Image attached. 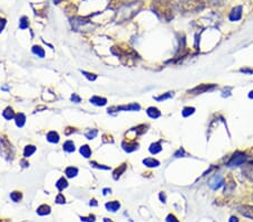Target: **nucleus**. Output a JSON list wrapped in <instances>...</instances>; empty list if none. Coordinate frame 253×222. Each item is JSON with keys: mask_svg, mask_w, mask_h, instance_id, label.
Returning <instances> with one entry per match:
<instances>
[{"mask_svg": "<svg viewBox=\"0 0 253 222\" xmlns=\"http://www.w3.org/2000/svg\"><path fill=\"white\" fill-rule=\"evenodd\" d=\"M153 9L157 15L169 21L177 13V5L173 0H155L153 2Z\"/></svg>", "mask_w": 253, "mask_h": 222, "instance_id": "f257e3e1", "label": "nucleus"}, {"mask_svg": "<svg viewBox=\"0 0 253 222\" xmlns=\"http://www.w3.org/2000/svg\"><path fill=\"white\" fill-rule=\"evenodd\" d=\"M205 7L204 0H180V8L184 13H196Z\"/></svg>", "mask_w": 253, "mask_h": 222, "instance_id": "f03ea898", "label": "nucleus"}, {"mask_svg": "<svg viewBox=\"0 0 253 222\" xmlns=\"http://www.w3.org/2000/svg\"><path fill=\"white\" fill-rule=\"evenodd\" d=\"M245 159H246L245 154H243V153H236V154H234V155L232 156V158L230 159V162L227 163V165H228V166H237V165L243 164Z\"/></svg>", "mask_w": 253, "mask_h": 222, "instance_id": "7ed1b4c3", "label": "nucleus"}, {"mask_svg": "<svg viewBox=\"0 0 253 222\" xmlns=\"http://www.w3.org/2000/svg\"><path fill=\"white\" fill-rule=\"evenodd\" d=\"M223 184H224V180H223L222 175H214L212 178L209 180V182H208V185L212 187L213 190L219 189Z\"/></svg>", "mask_w": 253, "mask_h": 222, "instance_id": "20e7f679", "label": "nucleus"}, {"mask_svg": "<svg viewBox=\"0 0 253 222\" xmlns=\"http://www.w3.org/2000/svg\"><path fill=\"white\" fill-rule=\"evenodd\" d=\"M216 88L215 84H202L199 87H196L195 89H193L191 91H189V93H193V94H199V93H204L206 91H209V90H213V89Z\"/></svg>", "mask_w": 253, "mask_h": 222, "instance_id": "39448f33", "label": "nucleus"}, {"mask_svg": "<svg viewBox=\"0 0 253 222\" xmlns=\"http://www.w3.org/2000/svg\"><path fill=\"white\" fill-rule=\"evenodd\" d=\"M239 212L244 217L253 220V205H242L239 208Z\"/></svg>", "mask_w": 253, "mask_h": 222, "instance_id": "423d86ee", "label": "nucleus"}, {"mask_svg": "<svg viewBox=\"0 0 253 222\" xmlns=\"http://www.w3.org/2000/svg\"><path fill=\"white\" fill-rule=\"evenodd\" d=\"M241 17H242V7L237 6V7L233 8L230 14V20H232V21H237V20L241 19Z\"/></svg>", "mask_w": 253, "mask_h": 222, "instance_id": "0eeeda50", "label": "nucleus"}, {"mask_svg": "<svg viewBox=\"0 0 253 222\" xmlns=\"http://www.w3.org/2000/svg\"><path fill=\"white\" fill-rule=\"evenodd\" d=\"M243 174L244 176L249 180L253 182V162L245 164L243 167Z\"/></svg>", "mask_w": 253, "mask_h": 222, "instance_id": "6e6552de", "label": "nucleus"}, {"mask_svg": "<svg viewBox=\"0 0 253 222\" xmlns=\"http://www.w3.org/2000/svg\"><path fill=\"white\" fill-rule=\"evenodd\" d=\"M119 208H120V204L118 201H113V202L106 203V209L108 211H111V212H116Z\"/></svg>", "mask_w": 253, "mask_h": 222, "instance_id": "1a4fd4ad", "label": "nucleus"}, {"mask_svg": "<svg viewBox=\"0 0 253 222\" xmlns=\"http://www.w3.org/2000/svg\"><path fill=\"white\" fill-rule=\"evenodd\" d=\"M46 138H47V140H49L50 143H53V144L59 143V140H60L59 134L55 132V131H50V132L47 134V136H46Z\"/></svg>", "mask_w": 253, "mask_h": 222, "instance_id": "9d476101", "label": "nucleus"}, {"mask_svg": "<svg viewBox=\"0 0 253 222\" xmlns=\"http://www.w3.org/2000/svg\"><path fill=\"white\" fill-rule=\"evenodd\" d=\"M90 102L92 104H96V106H105L107 103V100L105 98H100V97H92L90 99Z\"/></svg>", "mask_w": 253, "mask_h": 222, "instance_id": "9b49d317", "label": "nucleus"}, {"mask_svg": "<svg viewBox=\"0 0 253 222\" xmlns=\"http://www.w3.org/2000/svg\"><path fill=\"white\" fill-rule=\"evenodd\" d=\"M143 164L147 167H157L160 165V162L154 159V158H146L143 161Z\"/></svg>", "mask_w": 253, "mask_h": 222, "instance_id": "f8f14e48", "label": "nucleus"}, {"mask_svg": "<svg viewBox=\"0 0 253 222\" xmlns=\"http://www.w3.org/2000/svg\"><path fill=\"white\" fill-rule=\"evenodd\" d=\"M25 120H26V117L24 113H18L15 117V121H16V126L17 127H23L25 125Z\"/></svg>", "mask_w": 253, "mask_h": 222, "instance_id": "ddd939ff", "label": "nucleus"}, {"mask_svg": "<svg viewBox=\"0 0 253 222\" xmlns=\"http://www.w3.org/2000/svg\"><path fill=\"white\" fill-rule=\"evenodd\" d=\"M147 115L151 117V118H159L160 117V115H161V112L159 111V109H157V108H154V107H151V108H149L147 109Z\"/></svg>", "mask_w": 253, "mask_h": 222, "instance_id": "4468645a", "label": "nucleus"}, {"mask_svg": "<svg viewBox=\"0 0 253 222\" xmlns=\"http://www.w3.org/2000/svg\"><path fill=\"white\" fill-rule=\"evenodd\" d=\"M141 109V107L138 106V104H136V103H134V104H129V106H122V107H118V108H116V110H140Z\"/></svg>", "mask_w": 253, "mask_h": 222, "instance_id": "2eb2a0df", "label": "nucleus"}, {"mask_svg": "<svg viewBox=\"0 0 253 222\" xmlns=\"http://www.w3.org/2000/svg\"><path fill=\"white\" fill-rule=\"evenodd\" d=\"M50 212H51V208L49 205H46V204H43V205H41L40 208L37 209V213L40 215H46V214H50Z\"/></svg>", "mask_w": 253, "mask_h": 222, "instance_id": "dca6fc26", "label": "nucleus"}, {"mask_svg": "<svg viewBox=\"0 0 253 222\" xmlns=\"http://www.w3.org/2000/svg\"><path fill=\"white\" fill-rule=\"evenodd\" d=\"M63 149H64L65 152H68V153H72V152H74V143L72 141V140H68V141H65L64 144H63Z\"/></svg>", "mask_w": 253, "mask_h": 222, "instance_id": "f3484780", "label": "nucleus"}, {"mask_svg": "<svg viewBox=\"0 0 253 222\" xmlns=\"http://www.w3.org/2000/svg\"><path fill=\"white\" fill-rule=\"evenodd\" d=\"M68 186V181L65 180L64 177H61L60 180L56 182V187L59 191H63Z\"/></svg>", "mask_w": 253, "mask_h": 222, "instance_id": "a211bd4d", "label": "nucleus"}, {"mask_svg": "<svg viewBox=\"0 0 253 222\" xmlns=\"http://www.w3.org/2000/svg\"><path fill=\"white\" fill-rule=\"evenodd\" d=\"M80 153H81V155H82L83 157L89 158L90 157V155H91V149H90L89 146L84 145V146H82V147L80 148Z\"/></svg>", "mask_w": 253, "mask_h": 222, "instance_id": "6ab92c4d", "label": "nucleus"}, {"mask_svg": "<svg viewBox=\"0 0 253 222\" xmlns=\"http://www.w3.org/2000/svg\"><path fill=\"white\" fill-rule=\"evenodd\" d=\"M65 174H66V176L68 177H74V176L78 174V168L77 167H73V166H70L68 167L66 169H65Z\"/></svg>", "mask_w": 253, "mask_h": 222, "instance_id": "aec40b11", "label": "nucleus"}, {"mask_svg": "<svg viewBox=\"0 0 253 222\" xmlns=\"http://www.w3.org/2000/svg\"><path fill=\"white\" fill-rule=\"evenodd\" d=\"M35 150H36V147L35 146H26L25 147V150H24V156L25 157H29L31 155H33V154L35 153Z\"/></svg>", "mask_w": 253, "mask_h": 222, "instance_id": "412c9836", "label": "nucleus"}, {"mask_svg": "<svg viewBox=\"0 0 253 222\" xmlns=\"http://www.w3.org/2000/svg\"><path fill=\"white\" fill-rule=\"evenodd\" d=\"M161 150H162V147H161V144L160 143L152 144L151 147H150V152H151V154H157V153H160Z\"/></svg>", "mask_w": 253, "mask_h": 222, "instance_id": "4be33fe9", "label": "nucleus"}, {"mask_svg": "<svg viewBox=\"0 0 253 222\" xmlns=\"http://www.w3.org/2000/svg\"><path fill=\"white\" fill-rule=\"evenodd\" d=\"M123 148H124L126 152H133L137 148V144H132V143H123Z\"/></svg>", "mask_w": 253, "mask_h": 222, "instance_id": "5701e85b", "label": "nucleus"}, {"mask_svg": "<svg viewBox=\"0 0 253 222\" xmlns=\"http://www.w3.org/2000/svg\"><path fill=\"white\" fill-rule=\"evenodd\" d=\"M226 187H225V194L226 193H231L232 191H233V189L235 187V183L232 181V178H228V181H226Z\"/></svg>", "mask_w": 253, "mask_h": 222, "instance_id": "b1692460", "label": "nucleus"}, {"mask_svg": "<svg viewBox=\"0 0 253 222\" xmlns=\"http://www.w3.org/2000/svg\"><path fill=\"white\" fill-rule=\"evenodd\" d=\"M2 115H4V117H5L7 120H10V119H13L15 117V113L11 108H7V109L2 112Z\"/></svg>", "mask_w": 253, "mask_h": 222, "instance_id": "393cba45", "label": "nucleus"}, {"mask_svg": "<svg viewBox=\"0 0 253 222\" xmlns=\"http://www.w3.org/2000/svg\"><path fill=\"white\" fill-rule=\"evenodd\" d=\"M33 53H34L35 55L40 56V57H44V55H45V52H44V50H43L41 46L33 47Z\"/></svg>", "mask_w": 253, "mask_h": 222, "instance_id": "a878e982", "label": "nucleus"}, {"mask_svg": "<svg viewBox=\"0 0 253 222\" xmlns=\"http://www.w3.org/2000/svg\"><path fill=\"white\" fill-rule=\"evenodd\" d=\"M125 169H126V164H123V165H122L119 168H117V169L114 172V178H115V180H117V178H118V177L122 175V173H124Z\"/></svg>", "mask_w": 253, "mask_h": 222, "instance_id": "bb28decb", "label": "nucleus"}, {"mask_svg": "<svg viewBox=\"0 0 253 222\" xmlns=\"http://www.w3.org/2000/svg\"><path fill=\"white\" fill-rule=\"evenodd\" d=\"M10 199L13 200L14 202H18V201L22 200V193L18 192V191H15V192H13V193L10 194Z\"/></svg>", "mask_w": 253, "mask_h": 222, "instance_id": "cd10ccee", "label": "nucleus"}, {"mask_svg": "<svg viewBox=\"0 0 253 222\" xmlns=\"http://www.w3.org/2000/svg\"><path fill=\"white\" fill-rule=\"evenodd\" d=\"M97 135H98V130H97V129H91V130H89V131H87V132H86V137H87L88 139H93L97 136Z\"/></svg>", "mask_w": 253, "mask_h": 222, "instance_id": "c85d7f7f", "label": "nucleus"}, {"mask_svg": "<svg viewBox=\"0 0 253 222\" xmlns=\"http://www.w3.org/2000/svg\"><path fill=\"white\" fill-rule=\"evenodd\" d=\"M193 111H195V108H190V107H187V108H184V111H182V116L184 117H188L190 116V115H193Z\"/></svg>", "mask_w": 253, "mask_h": 222, "instance_id": "c756f323", "label": "nucleus"}, {"mask_svg": "<svg viewBox=\"0 0 253 222\" xmlns=\"http://www.w3.org/2000/svg\"><path fill=\"white\" fill-rule=\"evenodd\" d=\"M19 27L22 29H25V28L28 27V18L27 17H23L19 21Z\"/></svg>", "mask_w": 253, "mask_h": 222, "instance_id": "7c9ffc66", "label": "nucleus"}, {"mask_svg": "<svg viewBox=\"0 0 253 222\" xmlns=\"http://www.w3.org/2000/svg\"><path fill=\"white\" fill-rule=\"evenodd\" d=\"M173 97V93L172 92H169L168 94H164V95H161V97H157V101H161V100H166V99H169V98Z\"/></svg>", "mask_w": 253, "mask_h": 222, "instance_id": "2f4dec72", "label": "nucleus"}, {"mask_svg": "<svg viewBox=\"0 0 253 222\" xmlns=\"http://www.w3.org/2000/svg\"><path fill=\"white\" fill-rule=\"evenodd\" d=\"M55 202L56 203H59V204H63L65 202V198L62 194H59L57 196H56Z\"/></svg>", "mask_w": 253, "mask_h": 222, "instance_id": "473e14b6", "label": "nucleus"}, {"mask_svg": "<svg viewBox=\"0 0 253 222\" xmlns=\"http://www.w3.org/2000/svg\"><path fill=\"white\" fill-rule=\"evenodd\" d=\"M83 74H84V75H86V78H88V79L89 80H91V81H93V80H96V75H95V74H90V73H88V72H84V71H83L82 72Z\"/></svg>", "mask_w": 253, "mask_h": 222, "instance_id": "72a5a7b5", "label": "nucleus"}, {"mask_svg": "<svg viewBox=\"0 0 253 222\" xmlns=\"http://www.w3.org/2000/svg\"><path fill=\"white\" fill-rule=\"evenodd\" d=\"M166 222H179V221L177 220V218H175V215H172V214H169V215L166 217Z\"/></svg>", "mask_w": 253, "mask_h": 222, "instance_id": "f704fd0d", "label": "nucleus"}, {"mask_svg": "<svg viewBox=\"0 0 253 222\" xmlns=\"http://www.w3.org/2000/svg\"><path fill=\"white\" fill-rule=\"evenodd\" d=\"M71 100H72V101H73V102H75V103H79V102L81 101V99H80V97H79L78 94H75V93H74L73 95L71 97Z\"/></svg>", "mask_w": 253, "mask_h": 222, "instance_id": "c9c22d12", "label": "nucleus"}, {"mask_svg": "<svg viewBox=\"0 0 253 222\" xmlns=\"http://www.w3.org/2000/svg\"><path fill=\"white\" fill-rule=\"evenodd\" d=\"M81 220L87 222H95V215H90L89 218H81Z\"/></svg>", "mask_w": 253, "mask_h": 222, "instance_id": "e433bc0d", "label": "nucleus"}, {"mask_svg": "<svg viewBox=\"0 0 253 222\" xmlns=\"http://www.w3.org/2000/svg\"><path fill=\"white\" fill-rule=\"evenodd\" d=\"M6 26V20L4 18H0V33L2 32V29L5 28Z\"/></svg>", "mask_w": 253, "mask_h": 222, "instance_id": "4c0bfd02", "label": "nucleus"}, {"mask_svg": "<svg viewBox=\"0 0 253 222\" xmlns=\"http://www.w3.org/2000/svg\"><path fill=\"white\" fill-rule=\"evenodd\" d=\"M91 165H92V166L97 167V168H101V169H109V167H108V166H101V165H97L95 162H92Z\"/></svg>", "mask_w": 253, "mask_h": 222, "instance_id": "58836bf2", "label": "nucleus"}, {"mask_svg": "<svg viewBox=\"0 0 253 222\" xmlns=\"http://www.w3.org/2000/svg\"><path fill=\"white\" fill-rule=\"evenodd\" d=\"M224 1L225 0H210V2H212L213 5H223Z\"/></svg>", "mask_w": 253, "mask_h": 222, "instance_id": "ea45409f", "label": "nucleus"}, {"mask_svg": "<svg viewBox=\"0 0 253 222\" xmlns=\"http://www.w3.org/2000/svg\"><path fill=\"white\" fill-rule=\"evenodd\" d=\"M230 222H239V219L236 217H232L230 219Z\"/></svg>", "mask_w": 253, "mask_h": 222, "instance_id": "a19ab883", "label": "nucleus"}, {"mask_svg": "<svg viewBox=\"0 0 253 222\" xmlns=\"http://www.w3.org/2000/svg\"><path fill=\"white\" fill-rule=\"evenodd\" d=\"M160 199L162 200V202H166V195H164V193H161V194H160Z\"/></svg>", "mask_w": 253, "mask_h": 222, "instance_id": "79ce46f5", "label": "nucleus"}, {"mask_svg": "<svg viewBox=\"0 0 253 222\" xmlns=\"http://www.w3.org/2000/svg\"><path fill=\"white\" fill-rule=\"evenodd\" d=\"M90 205H91V206H97V202H96V200H92L91 202H90Z\"/></svg>", "mask_w": 253, "mask_h": 222, "instance_id": "37998d69", "label": "nucleus"}, {"mask_svg": "<svg viewBox=\"0 0 253 222\" xmlns=\"http://www.w3.org/2000/svg\"><path fill=\"white\" fill-rule=\"evenodd\" d=\"M108 193H110V189H109V190H108V189H105V190H104V194L106 195V194H108Z\"/></svg>", "mask_w": 253, "mask_h": 222, "instance_id": "c03bdc74", "label": "nucleus"}, {"mask_svg": "<svg viewBox=\"0 0 253 222\" xmlns=\"http://www.w3.org/2000/svg\"><path fill=\"white\" fill-rule=\"evenodd\" d=\"M249 97L251 98V99H253V91H251V92H250V94H249Z\"/></svg>", "mask_w": 253, "mask_h": 222, "instance_id": "a18cd8bd", "label": "nucleus"}, {"mask_svg": "<svg viewBox=\"0 0 253 222\" xmlns=\"http://www.w3.org/2000/svg\"><path fill=\"white\" fill-rule=\"evenodd\" d=\"M104 221H105V222H113V221H111V220H108L107 218H105V219H104Z\"/></svg>", "mask_w": 253, "mask_h": 222, "instance_id": "49530a36", "label": "nucleus"}]
</instances>
